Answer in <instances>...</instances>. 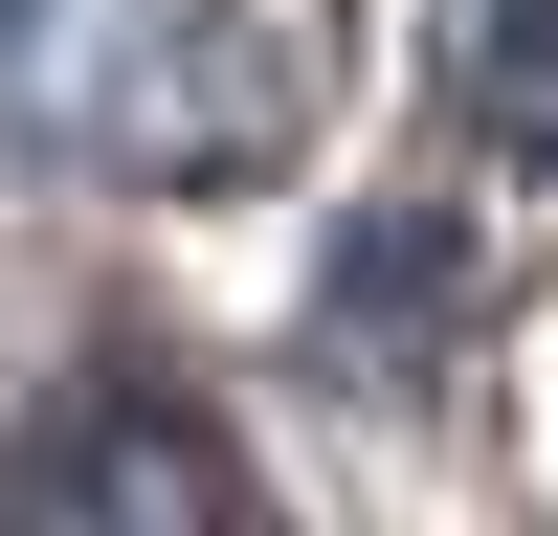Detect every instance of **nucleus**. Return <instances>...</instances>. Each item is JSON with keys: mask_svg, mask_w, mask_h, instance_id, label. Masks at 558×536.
<instances>
[{"mask_svg": "<svg viewBox=\"0 0 558 536\" xmlns=\"http://www.w3.org/2000/svg\"><path fill=\"white\" fill-rule=\"evenodd\" d=\"M425 112L492 157H558V0H425Z\"/></svg>", "mask_w": 558, "mask_h": 536, "instance_id": "7ed1b4c3", "label": "nucleus"}, {"mask_svg": "<svg viewBox=\"0 0 558 536\" xmlns=\"http://www.w3.org/2000/svg\"><path fill=\"white\" fill-rule=\"evenodd\" d=\"M0 157L112 202H223L291 157V45L246 0H0Z\"/></svg>", "mask_w": 558, "mask_h": 536, "instance_id": "f257e3e1", "label": "nucleus"}, {"mask_svg": "<svg viewBox=\"0 0 558 536\" xmlns=\"http://www.w3.org/2000/svg\"><path fill=\"white\" fill-rule=\"evenodd\" d=\"M0 536H268V491L179 380H68L0 470Z\"/></svg>", "mask_w": 558, "mask_h": 536, "instance_id": "f03ea898", "label": "nucleus"}]
</instances>
